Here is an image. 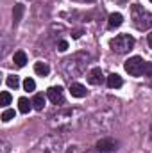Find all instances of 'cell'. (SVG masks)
<instances>
[{
  "mask_svg": "<svg viewBox=\"0 0 152 153\" xmlns=\"http://www.w3.org/2000/svg\"><path fill=\"white\" fill-rule=\"evenodd\" d=\"M118 105L116 103H111L108 107H102L100 111H97L95 114L91 116L90 123H91V128L95 132H109L116 123V117H118Z\"/></svg>",
  "mask_w": 152,
  "mask_h": 153,
  "instance_id": "cell-1",
  "label": "cell"
},
{
  "mask_svg": "<svg viewBox=\"0 0 152 153\" xmlns=\"http://www.w3.org/2000/svg\"><path fill=\"white\" fill-rule=\"evenodd\" d=\"M48 119H50V125L56 128H75L82 123L84 112L77 107H72V109H65V111L52 114Z\"/></svg>",
  "mask_w": 152,
  "mask_h": 153,
  "instance_id": "cell-2",
  "label": "cell"
},
{
  "mask_svg": "<svg viewBox=\"0 0 152 153\" xmlns=\"http://www.w3.org/2000/svg\"><path fill=\"white\" fill-rule=\"evenodd\" d=\"M88 61H90V55L84 53V52H77L72 57H66L63 61V73L66 76H81L84 75L86 71V66H88Z\"/></svg>",
  "mask_w": 152,
  "mask_h": 153,
  "instance_id": "cell-3",
  "label": "cell"
},
{
  "mask_svg": "<svg viewBox=\"0 0 152 153\" xmlns=\"http://www.w3.org/2000/svg\"><path fill=\"white\" fill-rule=\"evenodd\" d=\"M131 18H132V25L141 32L149 30L152 27V14L147 9H143L140 4L131 5Z\"/></svg>",
  "mask_w": 152,
  "mask_h": 153,
  "instance_id": "cell-4",
  "label": "cell"
},
{
  "mask_svg": "<svg viewBox=\"0 0 152 153\" xmlns=\"http://www.w3.org/2000/svg\"><path fill=\"white\" fill-rule=\"evenodd\" d=\"M109 46H111V50L114 53H127L134 46V38L129 36V34H118L114 39H111Z\"/></svg>",
  "mask_w": 152,
  "mask_h": 153,
  "instance_id": "cell-5",
  "label": "cell"
},
{
  "mask_svg": "<svg viewBox=\"0 0 152 153\" xmlns=\"http://www.w3.org/2000/svg\"><path fill=\"white\" fill-rule=\"evenodd\" d=\"M61 137L57 135H48L45 139H41V143L36 148V153H59L61 152Z\"/></svg>",
  "mask_w": 152,
  "mask_h": 153,
  "instance_id": "cell-6",
  "label": "cell"
},
{
  "mask_svg": "<svg viewBox=\"0 0 152 153\" xmlns=\"http://www.w3.org/2000/svg\"><path fill=\"white\" fill-rule=\"evenodd\" d=\"M143 66H145V61H143L141 57H138V55H134V57L127 59V61H125V64H123L125 71H127L129 75H132V76L143 75Z\"/></svg>",
  "mask_w": 152,
  "mask_h": 153,
  "instance_id": "cell-7",
  "label": "cell"
},
{
  "mask_svg": "<svg viewBox=\"0 0 152 153\" xmlns=\"http://www.w3.org/2000/svg\"><path fill=\"white\" fill-rule=\"evenodd\" d=\"M47 96L48 100L54 103V105H63L65 103V93H63V87L61 85H54L47 91Z\"/></svg>",
  "mask_w": 152,
  "mask_h": 153,
  "instance_id": "cell-8",
  "label": "cell"
},
{
  "mask_svg": "<svg viewBox=\"0 0 152 153\" xmlns=\"http://www.w3.org/2000/svg\"><path fill=\"white\" fill-rule=\"evenodd\" d=\"M88 82L91 85H102L104 84V73L100 68H93L90 73H88Z\"/></svg>",
  "mask_w": 152,
  "mask_h": 153,
  "instance_id": "cell-9",
  "label": "cell"
},
{
  "mask_svg": "<svg viewBox=\"0 0 152 153\" xmlns=\"http://www.w3.org/2000/svg\"><path fill=\"white\" fill-rule=\"evenodd\" d=\"M116 141H113V139H100L99 143H97V150H100L102 153H111L116 150Z\"/></svg>",
  "mask_w": 152,
  "mask_h": 153,
  "instance_id": "cell-10",
  "label": "cell"
},
{
  "mask_svg": "<svg viewBox=\"0 0 152 153\" xmlns=\"http://www.w3.org/2000/svg\"><path fill=\"white\" fill-rule=\"evenodd\" d=\"M70 93H72V96H75V98H84L88 91H86V87H84L82 84L74 82V84H70Z\"/></svg>",
  "mask_w": 152,
  "mask_h": 153,
  "instance_id": "cell-11",
  "label": "cell"
},
{
  "mask_svg": "<svg viewBox=\"0 0 152 153\" xmlns=\"http://www.w3.org/2000/svg\"><path fill=\"white\" fill-rule=\"evenodd\" d=\"M23 11H25V5L23 4H16L14 9H13V25H18L22 16H23Z\"/></svg>",
  "mask_w": 152,
  "mask_h": 153,
  "instance_id": "cell-12",
  "label": "cell"
},
{
  "mask_svg": "<svg viewBox=\"0 0 152 153\" xmlns=\"http://www.w3.org/2000/svg\"><path fill=\"white\" fill-rule=\"evenodd\" d=\"M108 85H109L111 89H118V87H122V85H123V80H122V76H120V75L111 73V75L108 76Z\"/></svg>",
  "mask_w": 152,
  "mask_h": 153,
  "instance_id": "cell-13",
  "label": "cell"
},
{
  "mask_svg": "<svg viewBox=\"0 0 152 153\" xmlns=\"http://www.w3.org/2000/svg\"><path fill=\"white\" fill-rule=\"evenodd\" d=\"M123 23V16L120 13H113L109 14V29H118Z\"/></svg>",
  "mask_w": 152,
  "mask_h": 153,
  "instance_id": "cell-14",
  "label": "cell"
},
{
  "mask_svg": "<svg viewBox=\"0 0 152 153\" xmlns=\"http://www.w3.org/2000/svg\"><path fill=\"white\" fill-rule=\"evenodd\" d=\"M18 109L22 114H29V111L32 109V102H29L27 98H20L18 100Z\"/></svg>",
  "mask_w": 152,
  "mask_h": 153,
  "instance_id": "cell-15",
  "label": "cell"
},
{
  "mask_svg": "<svg viewBox=\"0 0 152 153\" xmlns=\"http://www.w3.org/2000/svg\"><path fill=\"white\" fill-rule=\"evenodd\" d=\"M13 61H14V64L18 66V68H23L25 66V62H27V55H25V52H16L14 53V57H13Z\"/></svg>",
  "mask_w": 152,
  "mask_h": 153,
  "instance_id": "cell-16",
  "label": "cell"
},
{
  "mask_svg": "<svg viewBox=\"0 0 152 153\" xmlns=\"http://www.w3.org/2000/svg\"><path fill=\"white\" fill-rule=\"evenodd\" d=\"M34 71H36L39 76H47L50 73V68H48V64H45V62H36V64H34Z\"/></svg>",
  "mask_w": 152,
  "mask_h": 153,
  "instance_id": "cell-17",
  "label": "cell"
},
{
  "mask_svg": "<svg viewBox=\"0 0 152 153\" xmlns=\"http://www.w3.org/2000/svg\"><path fill=\"white\" fill-rule=\"evenodd\" d=\"M32 107L36 111H43V107H45V96L43 94H36L32 98Z\"/></svg>",
  "mask_w": 152,
  "mask_h": 153,
  "instance_id": "cell-18",
  "label": "cell"
},
{
  "mask_svg": "<svg viewBox=\"0 0 152 153\" xmlns=\"http://www.w3.org/2000/svg\"><path fill=\"white\" fill-rule=\"evenodd\" d=\"M5 84L9 85V87H13V89H16L18 85H20V80H18V76L16 75H9L5 78Z\"/></svg>",
  "mask_w": 152,
  "mask_h": 153,
  "instance_id": "cell-19",
  "label": "cell"
},
{
  "mask_svg": "<svg viewBox=\"0 0 152 153\" xmlns=\"http://www.w3.org/2000/svg\"><path fill=\"white\" fill-rule=\"evenodd\" d=\"M9 103H11V94L7 91H2V94H0V105L2 107H7Z\"/></svg>",
  "mask_w": 152,
  "mask_h": 153,
  "instance_id": "cell-20",
  "label": "cell"
},
{
  "mask_svg": "<svg viewBox=\"0 0 152 153\" xmlns=\"http://www.w3.org/2000/svg\"><path fill=\"white\" fill-rule=\"evenodd\" d=\"M23 89H25V91H34V89H36V82L27 76V78L23 80Z\"/></svg>",
  "mask_w": 152,
  "mask_h": 153,
  "instance_id": "cell-21",
  "label": "cell"
},
{
  "mask_svg": "<svg viewBox=\"0 0 152 153\" xmlns=\"http://www.w3.org/2000/svg\"><path fill=\"white\" fill-rule=\"evenodd\" d=\"M13 117H14V111H13V109H5V111L2 112V121H4V123L11 121Z\"/></svg>",
  "mask_w": 152,
  "mask_h": 153,
  "instance_id": "cell-22",
  "label": "cell"
},
{
  "mask_svg": "<svg viewBox=\"0 0 152 153\" xmlns=\"http://www.w3.org/2000/svg\"><path fill=\"white\" fill-rule=\"evenodd\" d=\"M57 50H59V52H65V50H68V43H66V41H59V45H57Z\"/></svg>",
  "mask_w": 152,
  "mask_h": 153,
  "instance_id": "cell-23",
  "label": "cell"
},
{
  "mask_svg": "<svg viewBox=\"0 0 152 153\" xmlns=\"http://www.w3.org/2000/svg\"><path fill=\"white\" fill-rule=\"evenodd\" d=\"M0 153H9V144L5 141H2V152Z\"/></svg>",
  "mask_w": 152,
  "mask_h": 153,
  "instance_id": "cell-24",
  "label": "cell"
},
{
  "mask_svg": "<svg viewBox=\"0 0 152 153\" xmlns=\"http://www.w3.org/2000/svg\"><path fill=\"white\" fill-rule=\"evenodd\" d=\"M81 36H82V30H81V29H79V30H74V32H72V38H74V39L81 38Z\"/></svg>",
  "mask_w": 152,
  "mask_h": 153,
  "instance_id": "cell-25",
  "label": "cell"
},
{
  "mask_svg": "<svg viewBox=\"0 0 152 153\" xmlns=\"http://www.w3.org/2000/svg\"><path fill=\"white\" fill-rule=\"evenodd\" d=\"M86 153H102V152H100V150H88Z\"/></svg>",
  "mask_w": 152,
  "mask_h": 153,
  "instance_id": "cell-26",
  "label": "cell"
},
{
  "mask_svg": "<svg viewBox=\"0 0 152 153\" xmlns=\"http://www.w3.org/2000/svg\"><path fill=\"white\" fill-rule=\"evenodd\" d=\"M149 46H150V48H152V32H150V34H149Z\"/></svg>",
  "mask_w": 152,
  "mask_h": 153,
  "instance_id": "cell-27",
  "label": "cell"
},
{
  "mask_svg": "<svg viewBox=\"0 0 152 153\" xmlns=\"http://www.w3.org/2000/svg\"><path fill=\"white\" fill-rule=\"evenodd\" d=\"M74 152H75V146H72L70 150H66V153H74Z\"/></svg>",
  "mask_w": 152,
  "mask_h": 153,
  "instance_id": "cell-28",
  "label": "cell"
},
{
  "mask_svg": "<svg viewBox=\"0 0 152 153\" xmlns=\"http://www.w3.org/2000/svg\"><path fill=\"white\" fill-rule=\"evenodd\" d=\"M75 2H93V0H75Z\"/></svg>",
  "mask_w": 152,
  "mask_h": 153,
  "instance_id": "cell-29",
  "label": "cell"
},
{
  "mask_svg": "<svg viewBox=\"0 0 152 153\" xmlns=\"http://www.w3.org/2000/svg\"><path fill=\"white\" fill-rule=\"evenodd\" d=\"M150 132H152V125H150ZM150 137H152V135H150Z\"/></svg>",
  "mask_w": 152,
  "mask_h": 153,
  "instance_id": "cell-30",
  "label": "cell"
},
{
  "mask_svg": "<svg viewBox=\"0 0 152 153\" xmlns=\"http://www.w3.org/2000/svg\"><path fill=\"white\" fill-rule=\"evenodd\" d=\"M150 2H152V0H150Z\"/></svg>",
  "mask_w": 152,
  "mask_h": 153,
  "instance_id": "cell-31",
  "label": "cell"
}]
</instances>
